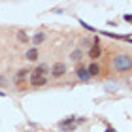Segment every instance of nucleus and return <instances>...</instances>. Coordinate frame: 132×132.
<instances>
[{
    "instance_id": "obj_1",
    "label": "nucleus",
    "mask_w": 132,
    "mask_h": 132,
    "mask_svg": "<svg viewBox=\"0 0 132 132\" xmlns=\"http://www.w3.org/2000/svg\"><path fill=\"white\" fill-rule=\"evenodd\" d=\"M113 68H115V72H119V74L130 72L132 70V57L130 55H125V53L115 55V57H113Z\"/></svg>"
},
{
    "instance_id": "obj_2",
    "label": "nucleus",
    "mask_w": 132,
    "mask_h": 132,
    "mask_svg": "<svg viewBox=\"0 0 132 132\" xmlns=\"http://www.w3.org/2000/svg\"><path fill=\"white\" fill-rule=\"evenodd\" d=\"M100 55H102L100 38H98V36H94V40H93V45H91V49H89V59H93V62H96V59H100Z\"/></svg>"
},
{
    "instance_id": "obj_3",
    "label": "nucleus",
    "mask_w": 132,
    "mask_h": 132,
    "mask_svg": "<svg viewBox=\"0 0 132 132\" xmlns=\"http://www.w3.org/2000/svg\"><path fill=\"white\" fill-rule=\"evenodd\" d=\"M49 74H51V77H55V79L62 77V76L66 74V64H64V62H55V64L51 66Z\"/></svg>"
},
{
    "instance_id": "obj_4",
    "label": "nucleus",
    "mask_w": 132,
    "mask_h": 132,
    "mask_svg": "<svg viewBox=\"0 0 132 132\" xmlns=\"http://www.w3.org/2000/svg\"><path fill=\"white\" fill-rule=\"evenodd\" d=\"M76 76H77V79H79L81 83H87V81L93 79V77L89 76V72H87V66H83V64H79L76 68Z\"/></svg>"
},
{
    "instance_id": "obj_5",
    "label": "nucleus",
    "mask_w": 132,
    "mask_h": 132,
    "mask_svg": "<svg viewBox=\"0 0 132 132\" xmlns=\"http://www.w3.org/2000/svg\"><path fill=\"white\" fill-rule=\"evenodd\" d=\"M45 83H47V77H40V76H34V74H30V85H32L34 89L44 87Z\"/></svg>"
},
{
    "instance_id": "obj_6",
    "label": "nucleus",
    "mask_w": 132,
    "mask_h": 132,
    "mask_svg": "<svg viewBox=\"0 0 132 132\" xmlns=\"http://www.w3.org/2000/svg\"><path fill=\"white\" fill-rule=\"evenodd\" d=\"M25 59H27V61H30V62H36V61L40 59L38 47H30V49H27V53H25Z\"/></svg>"
},
{
    "instance_id": "obj_7",
    "label": "nucleus",
    "mask_w": 132,
    "mask_h": 132,
    "mask_svg": "<svg viewBox=\"0 0 132 132\" xmlns=\"http://www.w3.org/2000/svg\"><path fill=\"white\" fill-rule=\"evenodd\" d=\"M32 74H34V76H40V77H47V74H49V68H47V64L42 62V64H38V66L34 68Z\"/></svg>"
},
{
    "instance_id": "obj_8",
    "label": "nucleus",
    "mask_w": 132,
    "mask_h": 132,
    "mask_svg": "<svg viewBox=\"0 0 132 132\" xmlns=\"http://www.w3.org/2000/svg\"><path fill=\"white\" fill-rule=\"evenodd\" d=\"M28 74H30V72H28L27 68H21V70H17V74H15V83H17V85H21V83L27 79V76H28Z\"/></svg>"
},
{
    "instance_id": "obj_9",
    "label": "nucleus",
    "mask_w": 132,
    "mask_h": 132,
    "mask_svg": "<svg viewBox=\"0 0 132 132\" xmlns=\"http://www.w3.org/2000/svg\"><path fill=\"white\" fill-rule=\"evenodd\" d=\"M70 125H76V117L74 115H68V117L61 119V121L57 123V127L59 128H64V127H70Z\"/></svg>"
},
{
    "instance_id": "obj_10",
    "label": "nucleus",
    "mask_w": 132,
    "mask_h": 132,
    "mask_svg": "<svg viewBox=\"0 0 132 132\" xmlns=\"http://www.w3.org/2000/svg\"><path fill=\"white\" fill-rule=\"evenodd\" d=\"M87 72H89V76H91V77L100 76V64L98 62H91V64L87 66Z\"/></svg>"
},
{
    "instance_id": "obj_11",
    "label": "nucleus",
    "mask_w": 132,
    "mask_h": 132,
    "mask_svg": "<svg viewBox=\"0 0 132 132\" xmlns=\"http://www.w3.org/2000/svg\"><path fill=\"white\" fill-rule=\"evenodd\" d=\"M32 47H38L40 44H44V42H45V34L44 32H36L34 36H32Z\"/></svg>"
},
{
    "instance_id": "obj_12",
    "label": "nucleus",
    "mask_w": 132,
    "mask_h": 132,
    "mask_svg": "<svg viewBox=\"0 0 132 132\" xmlns=\"http://www.w3.org/2000/svg\"><path fill=\"white\" fill-rule=\"evenodd\" d=\"M17 42H19V44H28V36H27V32L25 30H17Z\"/></svg>"
},
{
    "instance_id": "obj_13",
    "label": "nucleus",
    "mask_w": 132,
    "mask_h": 132,
    "mask_svg": "<svg viewBox=\"0 0 132 132\" xmlns=\"http://www.w3.org/2000/svg\"><path fill=\"white\" fill-rule=\"evenodd\" d=\"M70 59H72V61H76V62H79L81 59H83V51H81V49H76V51H72Z\"/></svg>"
},
{
    "instance_id": "obj_14",
    "label": "nucleus",
    "mask_w": 132,
    "mask_h": 132,
    "mask_svg": "<svg viewBox=\"0 0 132 132\" xmlns=\"http://www.w3.org/2000/svg\"><path fill=\"white\" fill-rule=\"evenodd\" d=\"M79 25H81L83 28H85V30H89V32H94V30H96V28H94V27H91V25H89V23L81 21V19H79Z\"/></svg>"
},
{
    "instance_id": "obj_15",
    "label": "nucleus",
    "mask_w": 132,
    "mask_h": 132,
    "mask_svg": "<svg viewBox=\"0 0 132 132\" xmlns=\"http://www.w3.org/2000/svg\"><path fill=\"white\" fill-rule=\"evenodd\" d=\"M6 85H8V77L0 74V87H6Z\"/></svg>"
},
{
    "instance_id": "obj_16",
    "label": "nucleus",
    "mask_w": 132,
    "mask_h": 132,
    "mask_svg": "<svg viewBox=\"0 0 132 132\" xmlns=\"http://www.w3.org/2000/svg\"><path fill=\"white\" fill-rule=\"evenodd\" d=\"M76 127H77V125H70V127H64V128H61V132H72V130H76Z\"/></svg>"
},
{
    "instance_id": "obj_17",
    "label": "nucleus",
    "mask_w": 132,
    "mask_h": 132,
    "mask_svg": "<svg viewBox=\"0 0 132 132\" xmlns=\"http://www.w3.org/2000/svg\"><path fill=\"white\" fill-rule=\"evenodd\" d=\"M104 132H117V128H113L110 123H106V130H104Z\"/></svg>"
},
{
    "instance_id": "obj_18",
    "label": "nucleus",
    "mask_w": 132,
    "mask_h": 132,
    "mask_svg": "<svg viewBox=\"0 0 132 132\" xmlns=\"http://www.w3.org/2000/svg\"><path fill=\"white\" fill-rule=\"evenodd\" d=\"M87 121V119L85 117H76V125H83V123H85Z\"/></svg>"
},
{
    "instance_id": "obj_19",
    "label": "nucleus",
    "mask_w": 132,
    "mask_h": 132,
    "mask_svg": "<svg viewBox=\"0 0 132 132\" xmlns=\"http://www.w3.org/2000/svg\"><path fill=\"white\" fill-rule=\"evenodd\" d=\"M123 19L127 21V23H132V15H130V13H125V15H123Z\"/></svg>"
},
{
    "instance_id": "obj_20",
    "label": "nucleus",
    "mask_w": 132,
    "mask_h": 132,
    "mask_svg": "<svg viewBox=\"0 0 132 132\" xmlns=\"http://www.w3.org/2000/svg\"><path fill=\"white\" fill-rule=\"evenodd\" d=\"M0 96H6V93H4V91H0Z\"/></svg>"
}]
</instances>
